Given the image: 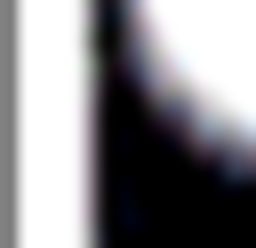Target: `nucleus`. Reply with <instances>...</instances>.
<instances>
[{
	"label": "nucleus",
	"mask_w": 256,
	"mask_h": 248,
	"mask_svg": "<svg viewBox=\"0 0 256 248\" xmlns=\"http://www.w3.org/2000/svg\"><path fill=\"white\" fill-rule=\"evenodd\" d=\"M120 24L152 104L256 168V0H120Z\"/></svg>",
	"instance_id": "obj_1"
}]
</instances>
